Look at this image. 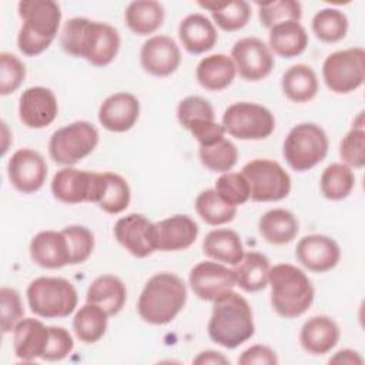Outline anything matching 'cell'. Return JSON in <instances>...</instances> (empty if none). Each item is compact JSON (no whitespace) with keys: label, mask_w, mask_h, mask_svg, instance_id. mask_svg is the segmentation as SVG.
Segmentation results:
<instances>
[{"label":"cell","mask_w":365,"mask_h":365,"mask_svg":"<svg viewBox=\"0 0 365 365\" xmlns=\"http://www.w3.org/2000/svg\"><path fill=\"white\" fill-rule=\"evenodd\" d=\"M198 217L208 225H224L231 222L237 215V207L222 201L214 188L202 190L194 202Z\"/></svg>","instance_id":"obj_37"},{"label":"cell","mask_w":365,"mask_h":365,"mask_svg":"<svg viewBox=\"0 0 365 365\" xmlns=\"http://www.w3.org/2000/svg\"><path fill=\"white\" fill-rule=\"evenodd\" d=\"M215 192L222 201L232 207L245 204L250 200V185L241 173H224L221 174L214 187Z\"/></svg>","instance_id":"obj_42"},{"label":"cell","mask_w":365,"mask_h":365,"mask_svg":"<svg viewBox=\"0 0 365 365\" xmlns=\"http://www.w3.org/2000/svg\"><path fill=\"white\" fill-rule=\"evenodd\" d=\"M318 77L312 67L307 64L291 66L281 78L284 96L294 103L311 101L318 93Z\"/></svg>","instance_id":"obj_33"},{"label":"cell","mask_w":365,"mask_h":365,"mask_svg":"<svg viewBox=\"0 0 365 365\" xmlns=\"http://www.w3.org/2000/svg\"><path fill=\"white\" fill-rule=\"evenodd\" d=\"M258 7V19L262 27L271 29L282 21H299L302 17V6L297 0H275L255 3Z\"/></svg>","instance_id":"obj_41"},{"label":"cell","mask_w":365,"mask_h":365,"mask_svg":"<svg viewBox=\"0 0 365 365\" xmlns=\"http://www.w3.org/2000/svg\"><path fill=\"white\" fill-rule=\"evenodd\" d=\"M178 37L182 47L190 54H202L210 51L218 40L214 23L201 13L188 14L181 20L178 26Z\"/></svg>","instance_id":"obj_25"},{"label":"cell","mask_w":365,"mask_h":365,"mask_svg":"<svg viewBox=\"0 0 365 365\" xmlns=\"http://www.w3.org/2000/svg\"><path fill=\"white\" fill-rule=\"evenodd\" d=\"M241 174L250 185V198L255 202L284 200L291 191V177L274 160L254 158L248 161Z\"/></svg>","instance_id":"obj_10"},{"label":"cell","mask_w":365,"mask_h":365,"mask_svg":"<svg viewBox=\"0 0 365 365\" xmlns=\"http://www.w3.org/2000/svg\"><path fill=\"white\" fill-rule=\"evenodd\" d=\"M27 302L33 314L46 318H66L71 315L78 304L74 285L61 277H38L33 279L26 291Z\"/></svg>","instance_id":"obj_6"},{"label":"cell","mask_w":365,"mask_h":365,"mask_svg":"<svg viewBox=\"0 0 365 365\" xmlns=\"http://www.w3.org/2000/svg\"><path fill=\"white\" fill-rule=\"evenodd\" d=\"M237 73L247 81H259L274 68V56L269 47L258 37H242L232 46L231 56Z\"/></svg>","instance_id":"obj_13"},{"label":"cell","mask_w":365,"mask_h":365,"mask_svg":"<svg viewBox=\"0 0 365 365\" xmlns=\"http://www.w3.org/2000/svg\"><path fill=\"white\" fill-rule=\"evenodd\" d=\"M21 27L17 34L19 50L29 57L46 51L56 38L60 23L61 9L53 0H21L17 4Z\"/></svg>","instance_id":"obj_3"},{"label":"cell","mask_w":365,"mask_h":365,"mask_svg":"<svg viewBox=\"0 0 365 365\" xmlns=\"http://www.w3.org/2000/svg\"><path fill=\"white\" fill-rule=\"evenodd\" d=\"M311 27L318 40L331 44L341 41L346 36L349 21L342 10L327 7L315 13Z\"/></svg>","instance_id":"obj_38"},{"label":"cell","mask_w":365,"mask_h":365,"mask_svg":"<svg viewBox=\"0 0 365 365\" xmlns=\"http://www.w3.org/2000/svg\"><path fill=\"white\" fill-rule=\"evenodd\" d=\"M187 130L198 141L200 147L210 145L225 137V130L222 124L215 123V120H197L191 123Z\"/></svg>","instance_id":"obj_49"},{"label":"cell","mask_w":365,"mask_h":365,"mask_svg":"<svg viewBox=\"0 0 365 365\" xmlns=\"http://www.w3.org/2000/svg\"><path fill=\"white\" fill-rule=\"evenodd\" d=\"M0 301H1V332L9 334L23 319L24 307H23L19 291L9 287H1Z\"/></svg>","instance_id":"obj_47"},{"label":"cell","mask_w":365,"mask_h":365,"mask_svg":"<svg viewBox=\"0 0 365 365\" xmlns=\"http://www.w3.org/2000/svg\"><path fill=\"white\" fill-rule=\"evenodd\" d=\"M198 6L211 13L214 23L221 30L230 33L241 30L251 19V6L245 0L198 1Z\"/></svg>","instance_id":"obj_34"},{"label":"cell","mask_w":365,"mask_h":365,"mask_svg":"<svg viewBox=\"0 0 365 365\" xmlns=\"http://www.w3.org/2000/svg\"><path fill=\"white\" fill-rule=\"evenodd\" d=\"M60 44L67 54L106 67L117 57L121 40L117 29L108 23L73 17L63 26Z\"/></svg>","instance_id":"obj_1"},{"label":"cell","mask_w":365,"mask_h":365,"mask_svg":"<svg viewBox=\"0 0 365 365\" xmlns=\"http://www.w3.org/2000/svg\"><path fill=\"white\" fill-rule=\"evenodd\" d=\"M240 365H277L278 356L274 349H271L267 345H252L247 348L240 356H238Z\"/></svg>","instance_id":"obj_50"},{"label":"cell","mask_w":365,"mask_h":365,"mask_svg":"<svg viewBox=\"0 0 365 365\" xmlns=\"http://www.w3.org/2000/svg\"><path fill=\"white\" fill-rule=\"evenodd\" d=\"M177 120L187 130L197 120H215L214 107L201 96H187L177 106Z\"/></svg>","instance_id":"obj_46"},{"label":"cell","mask_w":365,"mask_h":365,"mask_svg":"<svg viewBox=\"0 0 365 365\" xmlns=\"http://www.w3.org/2000/svg\"><path fill=\"white\" fill-rule=\"evenodd\" d=\"M164 6L155 0H135L128 3L124 10L127 27L137 36L155 33L164 23Z\"/></svg>","instance_id":"obj_31"},{"label":"cell","mask_w":365,"mask_h":365,"mask_svg":"<svg viewBox=\"0 0 365 365\" xmlns=\"http://www.w3.org/2000/svg\"><path fill=\"white\" fill-rule=\"evenodd\" d=\"M198 157L201 164L214 173H228L234 168L238 161V148L228 138L222 137L221 140L202 145L198 150Z\"/></svg>","instance_id":"obj_39"},{"label":"cell","mask_w":365,"mask_h":365,"mask_svg":"<svg viewBox=\"0 0 365 365\" xmlns=\"http://www.w3.org/2000/svg\"><path fill=\"white\" fill-rule=\"evenodd\" d=\"M295 257L308 271L327 272L338 265L341 248L338 242L328 235L311 234L298 241Z\"/></svg>","instance_id":"obj_18"},{"label":"cell","mask_w":365,"mask_h":365,"mask_svg":"<svg viewBox=\"0 0 365 365\" xmlns=\"http://www.w3.org/2000/svg\"><path fill=\"white\" fill-rule=\"evenodd\" d=\"M61 232L64 234L68 242L70 257H71L70 265L86 262L90 258L96 244L94 234L91 232V230H88L84 225H68V227H64Z\"/></svg>","instance_id":"obj_43"},{"label":"cell","mask_w":365,"mask_h":365,"mask_svg":"<svg viewBox=\"0 0 365 365\" xmlns=\"http://www.w3.org/2000/svg\"><path fill=\"white\" fill-rule=\"evenodd\" d=\"M322 78L327 87L336 94L358 90L365 80V50L349 47L331 53L324 60Z\"/></svg>","instance_id":"obj_11"},{"label":"cell","mask_w":365,"mask_h":365,"mask_svg":"<svg viewBox=\"0 0 365 365\" xmlns=\"http://www.w3.org/2000/svg\"><path fill=\"white\" fill-rule=\"evenodd\" d=\"M140 63L148 74L167 77L178 68L181 63V51L171 37L157 34L143 43Z\"/></svg>","instance_id":"obj_19"},{"label":"cell","mask_w":365,"mask_h":365,"mask_svg":"<svg viewBox=\"0 0 365 365\" xmlns=\"http://www.w3.org/2000/svg\"><path fill=\"white\" fill-rule=\"evenodd\" d=\"M104 190L98 201L100 210L107 214H120L123 212L131 201V190L128 182L117 173H104Z\"/></svg>","instance_id":"obj_40"},{"label":"cell","mask_w":365,"mask_h":365,"mask_svg":"<svg viewBox=\"0 0 365 365\" xmlns=\"http://www.w3.org/2000/svg\"><path fill=\"white\" fill-rule=\"evenodd\" d=\"M104 184V173L64 167L54 174L51 180V192L54 198L64 204H98Z\"/></svg>","instance_id":"obj_12"},{"label":"cell","mask_w":365,"mask_h":365,"mask_svg":"<svg viewBox=\"0 0 365 365\" xmlns=\"http://www.w3.org/2000/svg\"><path fill=\"white\" fill-rule=\"evenodd\" d=\"M192 364L195 365H208V364H212V365H225V364H230L228 358L224 356V354L221 352H217V351H212V349H207V351H202L200 352L194 359H192Z\"/></svg>","instance_id":"obj_51"},{"label":"cell","mask_w":365,"mask_h":365,"mask_svg":"<svg viewBox=\"0 0 365 365\" xmlns=\"http://www.w3.org/2000/svg\"><path fill=\"white\" fill-rule=\"evenodd\" d=\"M237 74L232 58L227 54H210L200 60L195 68L198 84L210 91H222L234 81Z\"/></svg>","instance_id":"obj_26"},{"label":"cell","mask_w":365,"mask_h":365,"mask_svg":"<svg viewBox=\"0 0 365 365\" xmlns=\"http://www.w3.org/2000/svg\"><path fill=\"white\" fill-rule=\"evenodd\" d=\"M58 113L54 93L41 86L26 88L19 98V118L29 128H44L50 125Z\"/></svg>","instance_id":"obj_17"},{"label":"cell","mask_w":365,"mask_h":365,"mask_svg":"<svg viewBox=\"0 0 365 365\" xmlns=\"http://www.w3.org/2000/svg\"><path fill=\"white\" fill-rule=\"evenodd\" d=\"M98 140V130L90 121L78 120L51 134L48 154L56 164L73 167L94 151Z\"/></svg>","instance_id":"obj_8"},{"label":"cell","mask_w":365,"mask_h":365,"mask_svg":"<svg viewBox=\"0 0 365 365\" xmlns=\"http://www.w3.org/2000/svg\"><path fill=\"white\" fill-rule=\"evenodd\" d=\"M339 336V327L331 317L315 315L301 327L299 344L311 355H324L335 348Z\"/></svg>","instance_id":"obj_24"},{"label":"cell","mask_w":365,"mask_h":365,"mask_svg":"<svg viewBox=\"0 0 365 365\" xmlns=\"http://www.w3.org/2000/svg\"><path fill=\"white\" fill-rule=\"evenodd\" d=\"M188 282L195 297L202 301H214L235 287V274L225 264L201 261L191 268Z\"/></svg>","instance_id":"obj_16"},{"label":"cell","mask_w":365,"mask_h":365,"mask_svg":"<svg viewBox=\"0 0 365 365\" xmlns=\"http://www.w3.org/2000/svg\"><path fill=\"white\" fill-rule=\"evenodd\" d=\"M30 257L33 262L41 268L57 269L70 265L68 242L61 231L46 230L31 238Z\"/></svg>","instance_id":"obj_22"},{"label":"cell","mask_w":365,"mask_h":365,"mask_svg":"<svg viewBox=\"0 0 365 365\" xmlns=\"http://www.w3.org/2000/svg\"><path fill=\"white\" fill-rule=\"evenodd\" d=\"M355 187V174L344 163L329 164L321 174L319 188L325 198L339 201L346 198Z\"/></svg>","instance_id":"obj_36"},{"label":"cell","mask_w":365,"mask_h":365,"mask_svg":"<svg viewBox=\"0 0 365 365\" xmlns=\"http://www.w3.org/2000/svg\"><path fill=\"white\" fill-rule=\"evenodd\" d=\"M268 284L271 287V305L282 318H298L314 302L315 289L311 279L301 268L292 264L271 267Z\"/></svg>","instance_id":"obj_5"},{"label":"cell","mask_w":365,"mask_h":365,"mask_svg":"<svg viewBox=\"0 0 365 365\" xmlns=\"http://www.w3.org/2000/svg\"><path fill=\"white\" fill-rule=\"evenodd\" d=\"M339 157L351 168L365 165V130L362 125H352L339 143Z\"/></svg>","instance_id":"obj_44"},{"label":"cell","mask_w":365,"mask_h":365,"mask_svg":"<svg viewBox=\"0 0 365 365\" xmlns=\"http://www.w3.org/2000/svg\"><path fill=\"white\" fill-rule=\"evenodd\" d=\"M7 175L17 191L23 194H33L46 182L47 163L38 151L20 148L14 151L9 160Z\"/></svg>","instance_id":"obj_15"},{"label":"cell","mask_w":365,"mask_h":365,"mask_svg":"<svg viewBox=\"0 0 365 365\" xmlns=\"http://www.w3.org/2000/svg\"><path fill=\"white\" fill-rule=\"evenodd\" d=\"M202 252L221 264L237 265L244 257V245L241 237L228 228H217L210 231L202 241Z\"/></svg>","instance_id":"obj_29"},{"label":"cell","mask_w":365,"mask_h":365,"mask_svg":"<svg viewBox=\"0 0 365 365\" xmlns=\"http://www.w3.org/2000/svg\"><path fill=\"white\" fill-rule=\"evenodd\" d=\"M140 117V101L131 93H114L98 108V121L111 133L131 130Z\"/></svg>","instance_id":"obj_20"},{"label":"cell","mask_w":365,"mask_h":365,"mask_svg":"<svg viewBox=\"0 0 365 365\" xmlns=\"http://www.w3.org/2000/svg\"><path fill=\"white\" fill-rule=\"evenodd\" d=\"M108 325V314L96 304L87 302L80 307L73 318V331L78 341L94 344L100 341Z\"/></svg>","instance_id":"obj_35"},{"label":"cell","mask_w":365,"mask_h":365,"mask_svg":"<svg viewBox=\"0 0 365 365\" xmlns=\"http://www.w3.org/2000/svg\"><path fill=\"white\" fill-rule=\"evenodd\" d=\"M187 302V287L174 272H158L144 285L137 312L143 321L151 325L170 324Z\"/></svg>","instance_id":"obj_4"},{"label":"cell","mask_w":365,"mask_h":365,"mask_svg":"<svg viewBox=\"0 0 365 365\" xmlns=\"http://www.w3.org/2000/svg\"><path fill=\"white\" fill-rule=\"evenodd\" d=\"M328 148V135L322 127L315 123H299L287 134L282 155L294 171L304 173L325 160Z\"/></svg>","instance_id":"obj_7"},{"label":"cell","mask_w":365,"mask_h":365,"mask_svg":"<svg viewBox=\"0 0 365 365\" xmlns=\"http://www.w3.org/2000/svg\"><path fill=\"white\" fill-rule=\"evenodd\" d=\"M74 348V339L71 334L63 327H50V338L47 349L41 359L44 361H61Z\"/></svg>","instance_id":"obj_48"},{"label":"cell","mask_w":365,"mask_h":365,"mask_svg":"<svg viewBox=\"0 0 365 365\" xmlns=\"http://www.w3.org/2000/svg\"><path fill=\"white\" fill-rule=\"evenodd\" d=\"M362 356L354 349H341L332 358H329V364H362Z\"/></svg>","instance_id":"obj_52"},{"label":"cell","mask_w":365,"mask_h":365,"mask_svg":"<svg viewBox=\"0 0 365 365\" xmlns=\"http://www.w3.org/2000/svg\"><path fill=\"white\" fill-rule=\"evenodd\" d=\"M26 78V66L14 54L0 53V94L9 96L14 93Z\"/></svg>","instance_id":"obj_45"},{"label":"cell","mask_w":365,"mask_h":365,"mask_svg":"<svg viewBox=\"0 0 365 365\" xmlns=\"http://www.w3.org/2000/svg\"><path fill=\"white\" fill-rule=\"evenodd\" d=\"M86 299L90 304L98 305L111 317L118 314L125 305L127 288L118 277L104 274L91 281Z\"/></svg>","instance_id":"obj_28"},{"label":"cell","mask_w":365,"mask_h":365,"mask_svg":"<svg viewBox=\"0 0 365 365\" xmlns=\"http://www.w3.org/2000/svg\"><path fill=\"white\" fill-rule=\"evenodd\" d=\"M50 338V327L40 319L23 318L13 329V348L19 359L24 362L43 358Z\"/></svg>","instance_id":"obj_23"},{"label":"cell","mask_w":365,"mask_h":365,"mask_svg":"<svg viewBox=\"0 0 365 365\" xmlns=\"http://www.w3.org/2000/svg\"><path fill=\"white\" fill-rule=\"evenodd\" d=\"M232 269L235 274V284L245 292H258L268 285L271 265L269 259L261 252H245Z\"/></svg>","instance_id":"obj_32"},{"label":"cell","mask_w":365,"mask_h":365,"mask_svg":"<svg viewBox=\"0 0 365 365\" xmlns=\"http://www.w3.org/2000/svg\"><path fill=\"white\" fill-rule=\"evenodd\" d=\"M113 231L117 242L135 258H145L157 250L155 222L143 214L131 212L118 218Z\"/></svg>","instance_id":"obj_14"},{"label":"cell","mask_w":365,"mask_h":365,"mask_svg":"<svg viewBox=\"0 0 365 365\" xmlns=\"http://www.w3.org/2000/svg\"><path fill=\"white\" fill-rule=\"evenodd\" d=\"M208 321V336L217 345L234 349L251 339L255 332L252 309L248 301L235 291H227L212 301Z\"/></svg>","instance_id":"obj_2"},{"label":"cell","mask_w":365,"mask_h":365,"mask_svg":"<svg viewBox=\"0 0 365 365\" xmlns=\"http://www.w3.org/2000/svg\"><path fill=\"white\" fill-rule=\"evenodd\" d=\"M198 232V224L187 214H175L164 218L155 222L157 250L184 251L195 242Z\"/></svg>","instance_id":"obj_21"},{"label":"cell","mask_w":365,"mask_h":365,"mask_svg":"<svg viewBox=\"0 0 365 365\" xmlns=\"http://www.w3.org/2000/svg\"><path fill=\"white\" fill-rule=\"evenodd\" d=\"M222 127L225 133L237 140H264L275 130V117L267 107L238 101L228 106L222 114Z\"/></svg>","instance_id":"obj_9"},{"label":"cell","mask_w":365,"mask_h":365,"mask_svg":"<svg viewBox=\"0 0 365 365\" xmlns=\"http://www.w3.org/2000/svg\"><path fill=\"white\" fill-rule=\"evenodd\" d=\"M258 231L268 244L285 245L298 235L299 222L291 211L274 208L261 215L258 221Z\"/></svg>","instance_id":"obj_30"},{"label":"cell","mask_w":365,"mask_h":365,"mask_svg":"<svg viewBox=\"0 0 365 365\" xmlns=\"http://www.w3.org/2000/svg\"><path fill=\"white\" fill-rule=\"evenodd\" d=\"M308 33L299 21H282L269 29L268 47L277 56L294 58L301 56L308 46Z\"/></svg>","instance_id":"obj_27"}]
</instances>
